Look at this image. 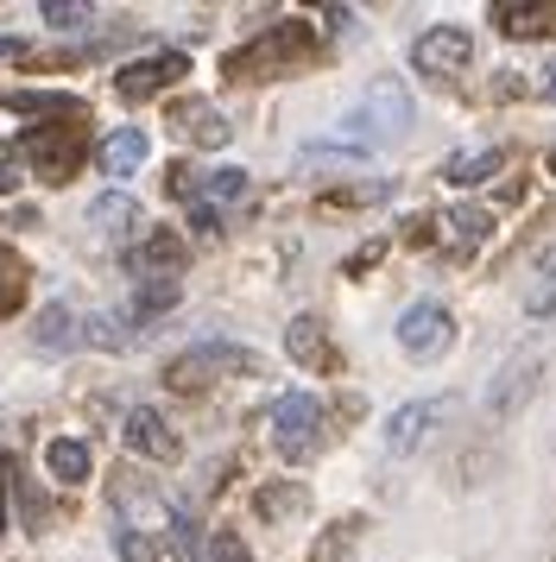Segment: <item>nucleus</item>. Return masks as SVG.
I'll use <instances>...</instances> for the list:
<instances>
[{"label": "nucleus", "mask_w": 556, "mask_h": 562, "mask_svg": "<svg viewBox=\"0 0 556 562\" xmlns=\"http://www.w3.org/2000/svg\"><path fill=\"white\" fill-rule=\"evenodd\" d=\"M411 133V89L392 77H374L360 89V102L342 114V139L360 146V153H374V146H392Z\"/></svg>", "instance_id": "f257e3e1"}, {"label": "nucleus", "mask_w": 556, "mask_h": 562, "mask_svg": "<svg viewBox=\"0 0 556 562\" xmlns=\"http://www.w3.org/2000/svg\"><path fill=\"white\" fill-rule=\"evenodd\" d=\"M266 424H273V449L291 468H303V461H316L323 456V405L310 398V392H285V398H273V411H266Z\"/></svg>", "instance_id": "f03ea898"}, {"label": "nucleus", "mask_w": 556, "mask_h": 562, "mask_svg": "<svg viewBox=\"0 0 556 562\" xmlns=\"http://www.w3.org/2000/svg\"><path fill=\"white\" fill-rule=\"evenodd\" d=\"M310 52H316L310 26L303 20H278L273 32H259L253 45H241L227 57V77H278V70H298Z\"/></svg>", "instance_id": "7ed1b4c3"}, {"label": "nucleus", "mask_w": 556, "mask_h": 562, "mask_svg": "<svg viewBox=\"0 0 556 562\" xmlns=\"http://www.w3.org/2000/svg\"><path fill=\"white\" fill-rule=\"evenodd\" d=\"M222 373H259V355L253 348H234V341H197L165 367V385L171 392H209Z\"/></svg>", "instance_id": "20e7f679"}, {"label": "nucleus", "mask_w": 556, "mask_h": 562, "mask_svg": "<svg viewBox=\"0 0 556 562\" xmlns=\"http://www.w3.org/2000/svg\"><path fill=\"white\" fill-rule=\"evenodd\" d=\"M399 348L411 360H436L455 348V316L443 297H418V304H404L399 316Z\"/></svg>", "instance_id": "39448f33"}, {"label": "nucleus", "mask_w": 556, "mask_h": 562, "mask_svg": "<svg viewBox=\"0 0 556 562\" xmlns=\"http://www.w3.org/2000/svg\"><path fill=\"white\" fill-rule=\"evenodd\" d=\"M468 57H475V38H468L462 26H430V32L411 38V70L430 77V82L462 77V70H468Z\"/></svg>", "instance_id": "423d86ee"}, {"label": "nucleus", "mask_w": 556, "mask_h": 562, "mask_svg": "<svg viewBox=\"0 0 556 562\" xmlns=\"http://www.w3.org/2000/svg\"><path fill=\"white\" fill-rule=\"evenodd\" d=\"M25 158H32V171L51 183L76 178V165H82V127L76 121H51V127L25 133Z\"/></svg>", "instance_id": "0eeeda50"}, {"label": "nucleus", "mask_w": 556, "mask_h": 562, "mask_svg": "<svg viewBox=\"0 0 556 562\" xmlns=\"http://www.w3.org/2000/svg\"><path fill=\"white\" fill-rule=\"evenodd\" d=\"M184 70H190V57H184V52L133 57V64H121V70H114V95H121V102H152V95H165Z\"/></svg>", "instance_id": "6e6552de"}, {"label": "nucleus", "mask_w": 556, "mask_h": 562, "mask_svg": "<svg viewBox=\"0 0 556 562\" xmlns=\"http://www.w3.org/2000/svg\"><path fill=\"white\" fill-rule=\"evenodd\" d=\"M537 373H544V360L531 355V348H525V355H512L500 373H493V385H487V411H493L500 424H505V417H519L525 398L537 392Z\"/></svg>", "instance_id": "1a4fd4ad"}, {"label": "nucleus", "mask_w": 556, "mask_h": 562, "mask_svg": "<svg viewBox=\"0 0 556 562\" xmlns=\"http://www.w3.org/2000/svg\"><path fill=\"white\" fill-rule=\"evenodd\" d=\"M443 417H449V398H411V405H399L392 424H386V456H418L424 436L436 430Z\"/></svg>", "instance_id": "9d476101"}, {"label": "nucleus", "mask_w": 556, "mask_h": 562, "mask_svg": "<svg viewBox=\"0 0 556 562\" xmlns=\"http://www.w3.org/2000/svg\"><path fill=\"white\" fill-rule=\"evenodd\" d=\"M285 355L298 360L303 373H342V355H335V341H329L323 316H291V329H285Z\"/></svg>", "instance_id": "9b49d317"}, {"label": "nucleus", "mask_w": 556, "mask_h": 562, "mask_svg": "<svg viewBox=\"0 0 556 562\" xmlns=\"http://www.w3.org/2000/svg\"><path fill=\"white\" fill-rule=\"evenodd\" d=\"M121 436H126V449H133V456H146V461H177V456H184V442H177V430L165 424V411H152V405L126 411Z\"/></svg>", "instance_id": "f8f14e48"}, {"label": "nucleus", "mask_w": 556, "mask_h": 562, "mask_svg": "<svg viewBox=\"0 0 556 562\" xmlns=\"http://www.w3.org/2000/svg\"><path fill=\"white\" fill-rule=\"evenodd\" d=\"M184 259H190V247H184V234L171 228H152L146 240H133V254H126V266L140 272V284L146 279H177L184 272Z\"/></svg>", "instance_id": "ddd939ff"}, {"label": "nucleus", "mask_w": 556, "mask_h": 562, "mask_svg": "<svg viewBox=\"0 0 556 562\" xmlns=\"http://www.w3.org/2000/svg\"><path fill=\"white\" fill-rule=\"evenodd\" d=\"M436 222H443V228H436V240H443V254H449V259H468V254L480 247V240L493 234V215H487V209H475V203L443 209Z\"/></svg>", "instance_id": "4468645a"}, {"label": "nucleus", "mask_w": 556, "mask_h": 562, "mask_svg": "<svg viewBox=\"0 0 556 562\" xmlns=\"http://www.w3.org/2000/svg\"><path fill=\"white\" fill-rule=\"evenodd\" d=\"M253 512H259L266 525H298L303 512H310V486L291 481V474H285V481H266L253 493Z\"/></svg>", "instance_id": "2eb2a0df"}, {"label": "nucleus", "mask_w": 556, "mask_h": 562, "mask_svg": "<svg viewBox=\"0 0 556 562\" xmlns=\"http://www.w3.org/2000/svg\"><path fill=\"white\" fill-rule=\"evenodd\" d=\"M171 127L190 139V146H227V121L215 102H202V95H190V102L171 108Z\"/></svg>", "instance_id": "dca6fc26"}, {"label": "nucleus", "mask_w": 556, "mask_h": 562, "mask_svg": "<svg viewBox=\"0 0 556 562\" xmlns=\"http://www.w3.org/2000/svg\"><path fill=\"white\" fill-rule=\"evenodd\" d=\"M146 153H152V139H146L140 127L108 133V139L96 146V158H101V171H108V178H133V171L146 165Z\"/></svg>", "instance_id": "f3484780"}, {"label": "nucleus", "mask_w": 556, "mask_h": 562, "mask_svg": "<svg viewBox=\"0 0 556 562\" xmlns=\"http://www.w3.org/2000/svg\"><path fill=\"white\" fill-rule=\"evenodd\" d=\"M89 222H96V234H108V240H126V234H140V203H133L126 190H108V196L89 203Z\"/></svg>", "instance_id": "a211bd4d"}, {"label": "nucleus", "mask_w": 556, "mask_h": 562, "mask_svg": "<svg viewBox=\"0 0 556 562\" xmlns=\"http://www.w3.org/2000/svg\"><path fill=\"white\" fill-rule=\"evenodd\" d=\"M525 316L531 323H551L556 316V240L531 259V284H525Z\"/></svg>", "instance_id": "6ab92c4d"}, {"label": "nucleus", "mask_w": 556, "mask_h": 562, "mask_svg": "<svg viewBox=\"0 0 556 562\" xmlns=\"http://www.w3.org/2000/svg\"><path fill=\"white\" fill-rule=\"evenodd\" d=\"M493 20H500V32H512V38H537V32H556V0H544V7H537V0H500V7H493Z\"/></svg>", "instance_id": "aec40b11"}, {"label": "nucleus", "mask_w": 556, "mask_h": 562, "mask_svg": "<svg viewBox=\"0 0 556 562\" xmlns=\"http://www.w3.org/2000/svg\"><path fill=\"white\" fill-rule=\"evenodd\" d=\"M32 341H38L45 355H64V348H76V341H82L76 310H70V304H45V310H38V323H32Z\"/></svg>", "instance_id": "412c9836"}, {"label": "nucleus", "mask_w": 556, "mask_h": 562, "mask_svg": "<svg viewBox=\"0 0 556 562\" xmlns=\"http://www.w3.org/2000/svg\"><path fill=\"white\" fill-rule=\"evenodd\" d=\"M45 468H51V481L82 486L89 474H96V456H89V442H76V436H57V442L45 449Z\"/></svg>", "instance_id": "4be33fe9"}, {"label": "nucleus", "mask_w": 556, "mask_h": 562, "mask_svg": "<svg viewBox=\"0 0 556 562\" xmlns=\"http://www.w3.org/2000/svg\"><path fill=\"white\" fill-rule=\"evenodd\" d=\"M114 557L121 562H184V550H177L171 537H158V531H133V525H121V531H114Z\"/></svg>", "instance_id": "5701e85b"}, {"label": "nucleus", "mask_w": 556, "mask_h": 562, "mask_svg": "<svg viewBox=\"0 0 556 562\" xmlns=\"http://www.w3.org/2000/svg\"><path fill=\"white\" fill-rule=\"evenodd\" d=\"M171 304H177V279H146L133 291V304H126V323H133V329H152Z\"/></svg>", "instance_id": "b1692460"}, {"label": "nucleus", "mask_w": 556, "mask_h": 562, "mask_svg": "<svg viewBox=\"0 0 556 562\" xmlns=\"http://www.w3.org/2000/svg\"><path fill=\"white\" fill-rule=\"evenodd\" d=\"M500 171V153L493 146H475V153H449V165H443V178L449 183H487Z\"/></svg>", "instance_id": "393cba45"}, {"label": "nucleus", "mask_w": 556, "mask_h": 562, "mask_svg": "<svg viewBox=\"0 0 556 562\" xmlns=\"http://www.w3.org/2000/svg\"><path fill=\"white\" fill-rule=\"evenodd\" d=\"M38 20H45L51 32H82L89 20H96V7H89V0H45Z\"/></svg>", "instance_id": "a878e982"}, {"label": "nucleus", "mask_w": 556, "mask_h": 562, "mask_svg": "<svg viewBox=\"0 0 556 562\" xmlns=\"http://www.w3.org/2000/svg\"><path fill=\"white\" fill-rule=\"evenodd\" d=\"M7 108H13V114H82V102H76V95H32V89H13V95H7Z\"/></svg>", "instance_id": "bb28decb"}, {"label": "nucleus", "mask_w": 556, "mask_h": 562, "mask_svg": "<svg viewBox=\"0 0 556 562\" xmlns=\"http://www.w3.org/2000/svg\"><path fill=\"white\" fill-rule=\"evenodd\" d=\"M20 297H25V266H20L13 247H0V316H13Z\"/></svg>", "instance_id": "cd10ccee"}, {"label": "nucleus", "mask_w": 556, "mask_h": 562, "mask_svg": "<svg viewBox=\"0 0 556 562\" xmlns=\"http://www.w3.org/2000/svg\"><path fill=\"white\" fill-rule=\"evenodd\" d=\"M197 562H253V550L234 531H209L197 537Z\"/></svg>", "instance_id": "c85d7f7f"}, {"label": "nucleus", "mask_w": 556, "mask_h": 562, "mask_svg": "<svg viewBox=\"0 0 556 562\" xmlns=\"http://www.w3.org/2000/svg\"><path fill=\"white\" fill-rule=\"evenodd\" d=\"M360 525H367V518H342V531H329L323 543H316V562H335V557H348L354 543H360Z\"/></svg>", "instance_id": "c756f323"}, {"label": "nucleus", "mask_w": 556, "mask_h": 562, "mask_svg": "<svg viewBox=\"0 0 556 562\" xmlns=\"http://www.w3.org/2000/svg\"><path fill=\"white\" fill-rule=\"evenodd\" d=\"M323 26L335 32V38H348V32H354V13H348V7H329V13H323Z\"/></svg>", "instance_id": "7c9ffc66"}, {"label": "nucleus", "mask_w": 556, "mask_h": 562, "mask_svg": "<svg viewBox=\"0 0 556 562\" xmlns=\"http://www.w3.org/2000/svg\"><path fill=\"white\" fill-rule=\"evenodd\" d=\"M7 474H13V456L0 449V531H7Z\"/></svg>", "instance_id": "2f4dec72"}, {"label": "nucleus", "mask_w": 556, "mask_h": 562, "mask_svg": "<svg viewBox=\"0 0 556 562\" xmlns=\"http://www.w3.org/2000/svg\"><path fill=\"white\" fill-rule=\"evenodd\" d=\"M544 102H556V64L544 70Z\"/></svg>", "instance_id": "473e14b6"}, {"label": "nucleus", "mask_w": 556, "mask_h": 562, "mask_svg": "<svg viewBox=\"0 0 556 562\" xmlns=\"http://www.w3.org/2000/svg\"><path fill=\"white\" fill-rule=\"evenodd\" d=\"M20 52H25L20 38H0V57H20Z\"/></svg>", "instance_id": "72a5a7b5"}, {"label": "nucleus", "mask_w": 556, "mask_h": 562, "mask_svg": "<svg viewBox=\"0 0 556 562\" xmlns=\"http://www.w3.org/2000/svg\"><path fill=\"white\" fill-rule=\"evenodd\" d=\"M551 171H556V146H551Z\"/></svg>", "instance_id": "f704fd0d"}]
</instances>
